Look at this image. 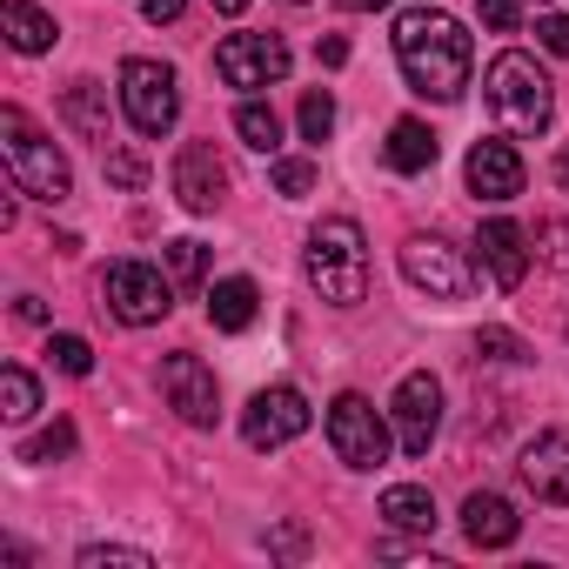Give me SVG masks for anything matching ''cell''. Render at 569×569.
Returning a JSON list of instances; mask_svg holds the SVG:
<instances>
[{
    "label": "cell",
    "instance_id": "cell-1",
    "mask_svg": "<svg viewBox=\"0 0 569 569\" xmlns=\"http://www.w3.org/2000/svg\"><path fill=\"white\" fill-rule=\"evenodd\" d=\"M396 68L416 94L429 101H462L469 88V68H476V48H469V28L442 8H409L396 14Z\"/></svg>",
    "mask_w": 569,
    "mask_h": 569
},
{
    "label": "cell",
    "instance_id": "cell-2",
    "mask_svg": "<svg viewBox=\"0 0 569 569\" xmlns=\"http://www.w3.org/2000/svg\"><path fill=\"white\" fill-rule=\"evenodd\" d=\"M482 94H489V114H496L516 141H536V134L549 128V114H556V88H549V74L536 68V54H522V48H509V54L489 61Z\"/></svg>",
    "mask_w": 569,
    "mask_h": 569
},
{
    "label": "cell",
    "instance_id": "cell-3",
    "mask_svg": "<svg viewBox=\"0 0 569 569\" xmlns=\"http://www.w3.org/2000/svg\"><path fill=\"white\" fill-rule=\"evenodd\" d=\"M309 289L336 309H356L369 296V241H362V221L349 214H329L316 221L309 234Z\"/></svg>",
    "mask_w": 569,
    "mask_h": 569
},
{
    "label": "cell",
    "instance_id": "cell-4",
    "mask_svg": "<svg viewBox=\"0 0 569 569\" xmlns=\"http://www.w3.org/2000/svg\"><path fill=\"white\" fill-rule=\"evenodd\" d=\"M0 148H8V168H14V188L34 194V201H68L74 174H68V154L21 114V108H0Z\"/></svg>",
    "mask_w": 569,
    "mask_h": 569
},
{
    "label": "cell",
    "instance_id": "cell-5",
    "mask_svg": "<svg viewBox=\"0 0 569 569\" xmlns=\"http://www.w3.org/2000/svg\"><path fill=\"white\" fill-rule=\"evenodd\" d=\"M389 442H396V429L376 416V402L369 396H336L329 402V449L349 462V469H382L389 462Z\"/></svg>",
    "mask_w": 569,
    "mask_h": 569
},
{
    "label": "cell",
    "instance_id": "cell-6",
    "mask_svg": "<svg viewBox=\"0 0 569 569\" xmlns=\"http://www.w3.org/2000/svg\"><path fill=\"white\" fill-rule=\"evenodd\" d=\"M121 108L141 134H168L174 114H181V88H174V68L161 61H121Z\"/></svg>",
    "mask_w": 569,
    "mask_h": 569
},
{
    "label": "cell",
    "instance_id": "cell-7",
    "mask_svg": "<svg viewBox=\"0 0 569 569\" xmlns=\"http://www.w3.org/2000/svg\"><path fill=\"white\" fill-rule=\"evenodd\" d=\"M101 296H108V309L128 329H148V322H161L174 309V281L161 268H148V261H114L108 281H101Z\"/></svg>",
    "mask_w": 569,
    "mask_h": 569
},
{
    "label": "cell",
    "instance_id": "cell-8",
    "mask_svg": "<svg viewBox=\"0 0 569 569\" xmlns=\"http://www.w3.org/2000/svg\"><path fill=\"white\" fill-rule=\"evenodd\" d=\"M389 422H396L402 456H429V442H436V429H442V382H436L429 369L402 376V382H396V402H389Z\"/></svg>",
    "mask_w": 569,
    "mask_h": 569
},
{
    "label": "cell",
    "instance_id": "cell-9",
    "mask_svg": "<svg viewBox=\"0 0 569 569\" xmlns=\"http://www.w3.org/2000/svg\"><path fill=\"white\" fill-rule=\"evenodd\" d=\"M402 274H409V289H422V296H436V302H462V296H469L462 254H456L449 241H436V234H409V241H402Z\"/></svg>",
    "mask_w": 569,
    "mask_h": 569
},
{
    "label": "cell",
    "instance_id": "cell-10",
    "mask_svg": "<svg viewBox=\"0 0 569 569\" xmlns=\"http://www.w3.org/2000/svg\"><path fill=\"white\" fill-rule=\"evenodd\" d=\"M214 74L228 88H274L281 74H289V48H281L274 34H228L214 48Z\"/></svg>",
    "mask_w": 569,
    "mask_h": 569
},
{
    "label": "cell",
    "instance_id": "cell-11",
    "mask_svg": "<svg viewBox=\"0 0 569 569\" xmlns=\"http://www.w3.org/2000/svg\"><path fill=\"white\" fill-rule=\"evenodd\" d=\"M302 429H309V396H302V389H289V382L261 389V396L248 402V416H241L248 449H281V442H296Z\"/></svg>",
    "mask_w": 569,
    "mask_h": 569
},
{
    "label": "cell",
    "instance_id": "cell-12",
    "mask_svg": "<svg viewBox=\"0 0 569 569\" xmlns=\"http://www.w3.org/2000/svg\"><path fill=\"white\" fill-rule=\"evenodd\" d=\"M161 396H168V409H174L181 422H194V429H208V422L221 416L214 369H208L201 356H168V362H161Z\"/></svg>",
    "mask_w": 569,
    "mask_h": 569
},
{
    "label": "cell",
    "instance_id": "cell-13",
    "mask_svg": "<svg viewBox=\"0 0 569 569\" xmlns=\"http://www.w3.org/2000/svg\"><path fill=\"white\" fill-rule=\"evenodd\" d=\"M174 194H181L188 214H214L228 201V168H221V154L208 141H188L174 154Z\"/></svg>",
    "mask_w": 569,
    "mask_h": 569
},
{
    "label": "cell",
    "instance_id": "cell-14",
    "mask_svg": "<svg viewBox=\"0 0 569 569\" xmlns=\"http://www.w3.org/2000/svg\"><path fill=\"white\" fill-rule=\"evenodd\" d=\"M462 174H469V194H482V201H516L522 194V154L509 141H476Z\"/></svg>",
    "mask_w": 569,
    "mask_h": 569
},
{
    "label": "cell",
    "instance_id": "cell-15",
    "mask_svg": "<svg viewBox=\"0 0 569 569\" xmlns=\"http://www.w3.org/2000/svg\"><path fill=\"white\" fill-rule=\"evenodd\" d=\"M476 254H482V268H489L496 289H522V274H529V234L516 221H482Z\"/></svg>",
    "mask_w": 569,
    "mask_h": 569
},
{
    "label": "cell",
    "instance_id": "cell-16",
    "mask_svg": "<svg viewBox=\"0 0 569 569\" xmlns=\"http://www.w3.org/2000/svg\"><path fill=\"white\" fill-rule=\"evenodd\" d=\"M522 482L536 489V502H562L569 509V436H536L522 449Z\"/></svg>",
    "mask_w": 569,
    "mask_h": 569
},
{
    "label": "cell",
    "instance_id": "cell-17",
    "mask_svg": "<svg viewBox=\"0 0 569 569\" xmlns=\"http://www.w3.org/2000/svg\"><path fill=\"white\" fill-rule=\"evenodd\" d=\"M462 529H469V542H476V549H509V542L522 536V516H516V502H509V496L476 489V496L462 502Z\"/></svg>",
    "mask_w": 569,
    "mask_h": 569
},
{
    "label": "cell",
    "instance_id": "cell-18",
    "mask_svg": "<svg viewBox=\"0 0 569 569\" xmlns=\"http://www.w3.org/2000/svg\"><path fill=\"white\" fill-rule=\"evenodd\" d=\"M61 121H68L81 141H101V148H108V88H101V81H74V88L61 94Z\"/></svg>",
    "mask_w": 569,
    "mask_h": 569
},
{
    "label": "cell",
    "instance_id": "cell-19",
    "mask_svg": "<svg viewBox=\"0 0 569 569\" xmlns=\"http://www.w3.org/2000/svg\"><path fill=\"white\" fill-rule=\"evenodd\" d=\"M254 281L248 274H228V281H214V296H208V322L221 329V336H241L248 322H254Z\"/></svg>",
    "mask_w": 569,
    "mask_h": 569
},
{
    "label": "cell",
    "instance_id": "cell-20",
    "mask_svg": "<svg viewBox=\"0 0 569 569\" xmlns=\"http://www.w3.org/2000/svg\"><path fill=\"white\" fill-rule=\"evenodd\" d=\"M0 28H8L14 54H48L54 48V14H41L34 0H8V8H0Z\"/></svg>",
    "mask_w": 569,
    "mask_h": 569
},
{
    "label": "cell",
    "instance_id": "cell-21",
    "mask_svg": "<svg viewBox=\"0 0 569 569\" xmlns=\"http://www.w3.org/2000/svg\"><path fill=\"white\" fill-rule=\"evenodd\" d=\"M382 154H389L396 174H422V168H436V134H429V121H409V114H402V121L389 128V148H382Z\"/></svg>",
    "mask_w": 569,
    "mask_h": 569
},
{
    "label": "cell",
    "instance_id": "cell-22",
    "mask_svg": "<svg viewBox=\"0 0 569 569\" xmlns=\"http://www.w3.org/2000/svg\"><path fill=\"white\" fill-rule=\"evenodd\" d=\"M382 522L402 529V536H436V502H429V489L396 482V489L382 496Z\"/></svg>",
    "mask_w": 569,
    "mask_h": 569
},
{
    "label": "cell",
    "instance_id": "cell-23",
    "mask_svg": "<svg viewBox=\"0 0 569 569\" xmlns=\"http://www.w3.org/2000/svg\"><path fill=\"white\" fill-rule=\"evenodd\" d=\"M234 134H241L254 154H274V148H281V114H274L268 101H241V108H234Z\"/></svg>",
    "mask_w": 569,
    "mask_h": 569
},
{
    "label": "cell",
    "instance_id": "cell-24",
    "mask_svg": "<svg viewBox=\"0 0 569 569\" xmlns=\"http://www.w3.org/2000/svg\"><path fill=\"white\" fill-rule=\"evenodd\" d=\"M41 409V382L21 369V362H8V369H0V416H8V422H28Z\"/></svg>",
    "mask_w": 569,
    "mask_h": 569
},
{
    "label": "cell",
    "instance_id": "cell-25",
    "mask_svg": "<svg viewBox=\"0 0 569 569\" xmlns=\"http://www.w3.org/2000/svg\"><path fill=\"white\" fill-rule=\"evenodd\" d=\"M161 261H168V281H174V289H201V274H208V248L201 241H168L161 248Z\"/></svg>",
    "mask_w": 569,
    "mask_h": 569
},
{
    "label": "cell",
    "instance_id": "cell-26",
    "mask_svg": "<svg viewBox=\"0 0 569 569\" xmlns=\"http://www.w3.org/2000/svg\"><path fill=\"white\" fill-rule=\"evenodd\" d=\"M529 248H536V261H542V268H556V274L569 281V221H536Z\"/></svg>",
    "mask_w": 569,
    "mask_h": 569
},
{
    "label": "cell",
    "instance_id": "cell-27",
    "mask_svg": "<svg viewBox=\"0 0 569 569\" xmlns=\"http://www.w3.org/2000/svg\"><path fill=\"white\" fill-rule=\"evenodd\" d=\"M48 362H54L61 376H88V369H94V349H88L81 336H48Z\"/></svg>",
    "mask_w": 569,
    "mask_h": 569
},
{
    "label": "cell",
    "instance_id": "cell-28",
    "mask_svg": "<svg viewBox=\"0 0 569 569\" xmlns=\"http://www.w3.org/2000/svg\"><path fill=\"white\" fill-rule=\"evenodd\" d=\"M274 188L289 194V201H302V194L316 188V161H302V154H281V161H274Z\"/></svg>",
    "mask_w": 569,
    "mask_h": 569
},
{
    "label": "cell",
    "instance_id": "cell-29",
    "mask_svg": "<svg viewBox=\"0 0 569 569\" xmlns=\"http://www.w3.org/2000/svg\"><path fill=\"white\" fill-rule=\"evenodd\" d=\"M302 134H309V141H329V134H336V101H329L322 88L302 94Z\"/></svg>",
    "mask_w": 569,
    "mask_h": 569
},
{
    "label": "cell",
    "instance_id": "cell-30",
    "mask_svg": "<svg viewBox=\"0 0 569 569\" xmlns=\"http://www.w3.org/2000/svg\"><path fill=\"white\" fill-rule=\"evenodd\" d=\"M61 456H74V422H54L48 436H34L21 449V462H61Z\"/></svg>",
    "mask_w": 569,
    "mask_h": 569
},
{
    "label": "cell",
    "instance_id": "cell-31",
    "mask_svg": "<svg viewBox=\"0 0 569 569\" xmlns=\"http://www.w3.org/2000/svg\"><path fill=\"white\" fill-rule=\"evenodd\" d=\"M476 356H482V362H529L522 336H509V329H482V336H476Z\"/></svg>",
    "mask_w": 569,
    "mask_h": 569
},
{
    "label": "cell",
    "instance_id": "cell-32",
    "mask_svg": "<svg viewBox=\"0 0 569 569\" xmlns=\"http://www.w3.org/2000/svg\"><path fill=\"white\" fill-rule=\"evenodd\" d=\"M108 181H114V188H141V181H148V161H141L134 148H108Z\"/></svg>",
    "mask_w": 569,
    "mask_h": 569
},
{
    "label": "cell",
    "instance_id": "cell-33",
    "mask_svg": "<svg viewBox=\"0 0 569 569\" xmlns=\"http://www.w3.org/2000/svg\"><path fill=\"white\" fill-rule=\"evenodd\" d=\"M108 562L114 569H148V549H101V542L81 549V569H108Z\"/></svg>",
    "mask_w": 569,
    "mask_h": 569
},
{
    "label": "cell",
    "instance_id": "cell-34",
    "mask_svg": "<svg viewBox=\"0 0 569 569\" xmlns=\"http://www.w3.org/2000/svg\"><path fill=\"white\" fill-rule=\"evenodd\" d=\"M536 41L569 61V14H542V21H536Z\"/></svg>",
    "mask_w": 569,
    "mask_h": 569
},
{
    "label": "cell",
    "instance_id": "cell-35",
    "mask_svg": "<svg viewBox=\"0 0 569 569\" xmlns=\"http://www.w3.org/2000/svg\"><path fill=\"white\" fill-rule=\"evenodd\" d=\"M482 21H489L496 34H509V28L522 21V0H482Z\"/></svg>",
    "mask_w": 569,
    "mask_h": 569
},
{
    "label": "cell",
    "instance_id": "cell-36",
    "mask_svg": "<svg viewBox=\"0 0 569 569\" xmlns=\"http://www.w3.org/2000/svg\"><path fill=\"white\" fill-rule=\"evenodd\" d=\"M181 8H188V0H141V14H148L154 28H168V21H181Z\"/></svg>",
    "mask_w": 569,
    "mask_h": 569
},
{
    "label": "cell",
    "instance_id": "cell-37",
    "mask_svg": "<svg viewBox=\"0 0 569 569\" xmlns=\"http://www.w3.org/2000/svg\"><path fill=\"white\" fill-rule=\"evenodd\" d=\"M342 61H349V41H342V34H329V41H322V68H342Z\"/></svg>",
    "mask_w": 569,
    "mask_h": 569
},
{
    "label": "cell",
    "instance_id": "cell-38",
    "mask_svg": "<svg viewBox=\"0 0 569 569\" xmlns=\"http://www.w3.org/2000/svg\"><path fill=\"white\" fill-rule=\"evenodd\" d=\"M14 316H21V322H48V302H41V296H21Z\"/></svg>",
    "mask_w": 569,
    "mask_h": 569
},
{
    "label": "cell",
    "instance_id": "cell-39",
    "mask_svg": "<svg viewBox=\"0 0 569 569\" xmlns=\"http://www.w3.org/2000/svg\"><path fill=\"white\" fill-rule=\"evenodd\" d=\"M336 8H349V14H376V8H389V0H336Z\"/></svg>",
    "mask_w": 569,
    "mask_h": 569
},
{
    "label": "cell",
    "instance_id": "cell-40",
    "mask_svg": "<svg viewBox=\"0 0 569 569\" xmlns=\"http://www.w3.org/2000/svg\"><path fill=\"white\" fill-rule=\"evenodd\" d=\"M549 174H556V188H562V194H569V148H562V154H556V168H549Z\"/></svg>",
    "mask_w": 569,
    "mask_h": 569
},
{
    "label": "cell",
    "instance_id": "cell-41",
    "mask_svg": "<svg viewBox=\"0 0 569 569\" xmlns=\"http://www.w3.org/2000/svg\"><path fill=\"white\" fill-rule=\"evenodd\" d=\"M248 8V0H214V14H241Z\"/></svg>",
    "mask_w": 569,
    "mask_h": 569
},
{
    "label": "cell",
    "instance_id": "cell-42",
    "mask_svg": "<svg viewBox=\"0 0 569 569\" xmlns=\"http://www.w3.org/2000/svg\"><path fill=\"white\" fill-rule=\"evenodd\" d=\"M529 8H549V0H529Z\"/></svg>",
    "mask_w": 569,
    "mask_h": 569
},
{
    "label": "cell",
    "instance_id": "cell-43",
    "mask_svg": "<svg viewBox=\"0 0 569 569\" xmlns=\"http://www.w3.org/2000/svg\"><path fill=\"white\" fill-rule=\"evenodd\" d=\"M562 336H569V322H562Z\"/></svg>",
    "mask_w": 569,
    "mask_h": 569
},
{
    "label": "cell",
    "instance_id": "cell-44",
    "mask_svg": "<svg viewBox=\"0 0 569 569\" xmlns=\"http://www.w3.org/2000/svg\"><path fill=\"white\" fill-rule=\"evenodd\" d=\"M296 8H302V0H296Z\"/></svg>",
    "mask_w": 569,
    "mask_h": 569
}]
</instances>
